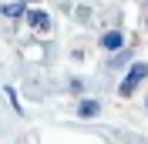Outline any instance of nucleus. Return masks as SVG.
I'll return each mask as SVG.
<instances>
[{
    "mask_svg": "<svg viewBox=\"0 0 148 144\" xmlns=\"http://www.w3.org/2000/svg\"><path fill=\"white\" fill-rule=\"evenodd\" d=\"M148 77V64H135V67H131V74L128 77H125V81H121V94H125V97H131V90H138V84L145 81Z\"/></svg>",
    "mask_w": 148,
    "mask_h": 144,
    "instance_id": "f257e3e1",
    "label": "nucleus"
},
{
    "mask_svg": "<svg viewBox=\"0 0 148 144\" xmlns=\"http://www.w3.org/2000/svg\"><path fill=\"white\" fill-rule=\"evenodd\" d=\"M121 44H125V34H118V30H108V34L101 37V47H104V50H118Z\"/></svg>",
    "mask_w": 148,
    "mask_h": 144,
    "instance_id": "f03ea898",
    "label": "nucleus"
},
{
    "mask_svg": "<svg viewBox=\"0 0 148 144\" xmlns=\"http://www.w3.org/2000/svg\"><path fill=\"white\" fill-rule=\"evenodd\" d=\"M27 20H30V27H34V30H47V27H51L47 14H40V10H30V14H27Z\"/></svg>",
    "mask_w": 148,
    "mask_h": 144,
    "instance_id": "7ed1b4c3",
    "label": "nucleus"
},
{
    "mask_svg": "<svg viewBox=\"0 0 148 144\" xmlns=\"http://www.w3.org/2000/svg\"><path fill=\"white\" fill-rule=\"evenodd\" d=\"M98 114V104H94V101H84L81 104V117H94Z\"/></svg>",
    "mask_w": 148,
    "mask_h": 144,
    "instance_id": "20e7f679",
    "label": "nucleus"
},
{
    "mask_svg": "<svg viewBox=\"0 0 148 144\" xmlns=\"http://www.w3.org/2000/svg\"><path fill=\"white\" fill-rule=\"evenodd\" d=\"M3 14H7V17H17V14H24V3H7Z\"/></svg>",
    "mask_w": 148,
    "mask_h": 144,
    "instance_id": "39448f33",
    "label": "nucleus"
},
{
    "mask_svg": "<svg viewBox=\"0 0 148 144\" xmlns=\"http://www.w3.org/2000/svg\"><path fill=\"white\" fill-rule=\"evenodd\" d=\"M145 10H148V7H145Z\"/></svg>",
    "mask_w": 148,
    "mask_h": 144,
    "instance_id": "423d86ee",
    "label": "nucleus"
}]
</instances>
